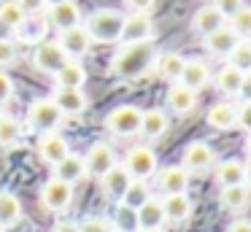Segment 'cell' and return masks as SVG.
Wrapping results in <instances>:
<instances>
[{"label": "cell", "mask_w": 251, "mask_h": 232, "mask_svg": "<svg viewBox=\"0 0 251 232\" xmlns=\"http://www.w3.org/2000/svg\"><path fill=\"white\" fill-rule=\"evenodd\" d=\"M65 62H68V57H65V52L60 49V43H57V41H44V43H38V46H35L33 65L41 70V73L54 76Z\"/></svg>", "instance_id": "10"}, {"label": "cell", "mask_w": 251, "mask_h": 232, "mask_svg": "<svg viewBox=\"0 0 251 232\" xmlns=\"http://www.w3.org/2000/svg\"><path fill=\"white\" fill-rule=\"evenodd\" d=\"M213 162H216V151L202 140H195L184 149V165L181 167L186 173H208L213 167Z\"/></svg>", "instance_id": "11"}, {"label": "cell", "mask_w": 251, "mask_h": 232, "mask_svg": "<svg viewBox=\"0 0 251 232\" xmlns=\"http://www.w3.org/2000/svg\"><path fill=\"white\" fill-rule=\"evenodd\" d=\"M243 173H246V186L251 189V159H249V162H246V165H243Z\"/></svg>", "instance_id": "50"}, {"label": "cell", "mask_w": 251, "mask_h": 232, "mask_svg": "<svg viewBox=\"0 0 251 232\" xmlns=\"http://www.w3.org/2000/svg\"><path fill=\"white\" fill-rule=\"evenodd\" d=\"M165 103H168V108L176 113V116H189V113L195 111V105H197V92L186 89L184 84L176 81V84H170Z\"/></svg>", "instance_id": "17"}, {"label": "cell", "mask_w": 251, "mask_h": 232, "mask_svg": "<svg viewBox=\"0 0 251 232\" xmlns=\"http://www.w3.org/2000/svg\"><path fill=\"white\" fill-rule=\"evenodd\" d=\"M243 5H246V0H213V8H216L224 19H229L232 14H238Z\"/></svg>", "instance_id": "40"}, {"label": "cell", "mask_w": 251, "mask_h": 232, "mask_svg": "<svg viewBox=\"0 0 251 232\" xmlns=\"http://www.w3.org/2000/svg\"><path fill=\"white\" fill-rule=\"evenodd\" d=\"M17 3H19V8L25 11V16H38V14L46 11L44 0H17Z\"/></svg>", "instance_id": "44"}, {"label": "cell", "mask_w": 251, "mask_h": 232, "mask_svg": "<svg viewBox=\"0 0 251 232\" xmlns=\"http://www.w3.org/2000/svg\"><path fill=\"white\" fill-rule=\"evenodd\" d=\"M38 200H41V208L44 210H49V213H62V210H68L73 203V186L57 181V178H49V181L41 186Z\"/></svg>", "instance_id": "5"}, {"label": "cell", "mask_w": 251, "mask_h": 232, "mask_svg": "<svg viewBox=\"0 0 251 232\" xmlns=\"http://www.w3.org/2000/svg\"><path fill=\"white\" fill-rule=\"evenodd\" d=\"M157 0H125V5L130 8V14H149L154 8Z\"/></svg>", "instance_id": "45"}, {"label": "cell", "mask_w": 251, "mask_h": 232, "mask_svg": "<svg viewBox=\"0 0 251 232\" xmlns=\"http://www.w3.org/2000/svg\"><path fill=\"white\" fill-rule=\"evenodd\" d=\"M189 25H192V32H195V35L208 38V35H213L216 30H222V27L227 25V19H224L213 5H202L200 11H195V16H192Z\"/></svg>", "instance_id": "14"}, {"label": "cell", "mask_w": 251, "mask_h": 232, "mask_svg": "<svg viewBox=\"0 0 251 232\" xmlns=\"http://www.w3.org/2000/svg\"><path fill=\"white\" fill-rule=\"evenodd\" d=\"M78 232H114V227H111V221L103 219V216H87V219L78 224Z\"/></svg>", "instance_id": "39"}, {"label": "cell", "mask_w": 251, "mask_h": 232, "mask_svg": "<svg viewBox=\"0 0 251 232\" xmlns=\"http://www.w3.org/2000/svg\"><path fill=\"white\" fill-rule=\"evenodd\" d=\"M22 219V203L14 192H0V230L19 224Z\"/></svg>", "instance_id": "28"}, {"label": "cell", "mask_w": 251, "mask_h": 232, "mask_svg": "<svg viewBox=\"0 0 251 232\" xmlns=\"http://www.w3.org/2000/svg\"><path fill=\"white\" fill-rule=\"evenodd\" d=\"M159 46L154 41L143 43H127L114 59H111V73L119 81H138L157 65Z\"/></svg>", "instance_id": "1"}, {"label": "cell", "mask_w": 251, "mask_h": 232, "mask_svg": "<svg viewBox=\"0 0 251 232\" xmlns=\"http://www.w3.org/2000/svg\"><path fill=\"white\" fill-rule=\"evenodd\" d=\"M157 183L162 194H186L189 189V173L181 165H168L157 173Z\"/></svg>", "instance_id": "15"}, {"label": "cell", "mask_w": 251, "mask_h": 232, "mask_svg": "<svg viewBox=\"0 0 251 232\" xmlns=\"http://www.w3.org/2000/svg\"><path fill=\"white\" fill-rule=\"evenodd\" d=\"M14 62H17V46H14V41H0V68H8Z\"/></svg>", "instance_id": "41"}, {"label": "cell", "mask_w": 251, "mask_h": 232, "mask_svg": "<svg viewBox=\"0 0 251 232\" xmlns=\"http://www.w3.org/2000/svg\"><path fill=\"white\" fill-rule=\"evenodd\" d=\"M51 178H57V181H62V183H71V186H76L78 181H84V178H87V170H84V156L68 154L65 159H62L60 165L54 167V176H51Z\"/></svg>", "instance_id": "21"}, {"label": "cell", "mask_w": 251, "mask_h": 232, "mask_svg": "<svg viewBox=\"0 0 251 232\" xmlns=\"http://www.w3.org/2000/svg\"><path fill=\"white\" fill-rule=\"evenodd\" d=\"M114 232H116V230H114Z\"/></svg>", "instance_id": "54"}, {"label": "cell", "mask_w": 251, "mask_h": 232, "mask_svg": "<svg viewBox=\"0 0 251 232\" xmlns=\"http://www.w3.org/2000/svg\"><path fill=\"white\" fill-rule=\"evenodd\" d=\"M208 124L213 129H232L238 127V111H235L232 103H216L208 111Z\"/></svg>", "instance_id": "29"}, {"label": "cell", "mask_w": 251, "mask_h": 232, "mask_svg": "<svg viewBox=\"0 0 251 232\" xmlns=\"http://www.w3.org/2000/svg\"><path fill=\"white\" fill-rule=\"evenodd\" d=\"M227 27L240 38V41H249L251 38V5H243L238 14H232L227 19Z\"/></svg>", "instance_id": "36"}, {"label": "cell", "mask_w": 251, "mask_h": 232, "mask_svg": "<svg viewBox=\"0 0 251 232\" xmlns=\"http://www.w3.org/2000/svg\"><path fill=\"white\" fill-rule=\"evenodd\" d=\"M122 167L130 173L132 181H146L157 173V154L149 146H135V149L127 151V159Z\"/></svg>", "instance_id": "6"}, {"label": "cell", "mask_w": 251, "mask_h": 232, "mask_svg": "<svg viewBox=\"0 0 251 232\" xmlns=\"http://www.w3.org/2000/svg\"><path fill=\"white\" fill-rule=\"evenodd\" d=\"M235 111H238V127L251 132V100H243L240 105H235Z\"/></svg>", "instance_id": "42"}, {"label": "cell", "mask_w": 251, "mask_h": 232, "mask_svg": "<svg viewBox=\"0 0 251 232\" xmlns=\"http://www.w3.org/2000/svg\"><path fill=\"white\" fill-rule=\"evenodd\" d=\"M135 213H138V227H141V230H162L165 213H162V203H159L157 197L143 203Z\"/></svg>", "instance_id": "27"}, {"label": "cell", "mask_w": 251, "mask_h": 232, "mask_svg": "<svg viewBox=\"0 0 251 232\" xmlns=\"http://www.w3.org/2000/svg\"><path fill=\"white\" fill-rule=\"evenodd\" d=\"M141 116H143V108L119 105L105 116V129L111 135H119V138H130V135L141 132Z\"/></svg>", "instance_id": "4"}, {"label": "cell", "mask_w": 251, "mask_h": 232, "mask_svg": "<svg viewBox=\"0 0 251 232\" xmlns=\"http://www.w3.org/2000/svg\"><path fill=\"white\" fill-rule=\"evenodd\" d=\"M114 165H116V154H114V149H111L108 143L98 140V143L89 146L87 156H84V170H87V176L103 178Z\"/></svg>", "instance_id": "7"}, {"label": "cell", "mask_w": 251, "mask_h": 232, "mask_svg": "<svg viewBox=\"0 0 251 232\" xmlns=\"http://www.w3.org/2000/svg\"><path fill=\"white\" fill-rule=\"evenodd\" d=\"M240 100H251V73L243 76V84H240Z\"/></svg>", "instance_id": "48"}, {"label": "cell", "mask_w": 251, "mask_h": 232, "mask_svg": "<svg viewBox=\"0 0 251 232\" xmlns=\"http://www.w3.org/2000/svg\"><path fill=\"white\" fill-rule=\"evenodd\" d=\"M216 183H219V189L243 186V183H246L243 162H238V159H224L222 165L216 167Z\"/></svg>", "instance_id": "26"}, {"label": "cell", "mask_w": 251, "mask_h": 232, "mask_svg": "<svg viewBox=\"0 0 251 232\" xmlns=\"http://www.w3.org/2000/svg\"><path fill=\"white\" fill-rule=\"evenodd\" d=\"M251 203V189L246 186H227L219 192V205H222L224 210H229V213H240V210H246Z\"/></svg>", "instance_id": "23"}, {"label": "cell", "mask_w": 251, "mask_h": 232, "mask_svg": "<svg viewBox=\"0 0 251 232\" xmlns=\"http://www.w3.org/2000/svg\"><path fill=\"white\" fill-rule=\"evenodd\" d=\"M51 232H78V224L76 221H57L51 227Z\"/></svg>", "instance_id": "47"}, {"label": "cell", "mask_w": 251, "mask_h": 232, "mask_svg": "<svg viewBox=\"0 0 251 232\" xmlns=\"http://www.w3.org/2000/svg\"><path fill=\"white\" fill-rule=\"evenodd\" d=\"M25 19H27V16H25V11L19 8L17 0H3V3H0V22H3L11 32L17 30Z\"/></svg>", "instance_id": "37"}, {"label": "cell", "mask_w": 251, "mask_h": 232, "mask_svg": "<svg viewBox=\"0 0 251 232\" xmlns=\"http://www.w3.org/2000/svg\"><path fill=\"white\" fill-rule=\"evenodd\" d=\"M238 43H240V38L235 35L227 25H224L222 30H216L213 35L205 38V49L213 54V57H229V52H232Z\"/></svg>", "instance_id": "25"}, {"label": "cell", "mask_w": 251, "mask_h": 232, "mask_svg": "<svg viewBox=\"0 0 251 232\" xmlns=\"http://www.w3.org/2000/svg\"><path fill=\"white\" fill-rule=\"evenodd\" d=\"M114 227L116 232H138L141 227H138V213L132 208H127V205H116V213H114Z\"/></svg>", "instance_id": "38"}, {"label": "cell", "mask_w": 251, "mask_h": 232, "mask_svg": "<svg viewBox=\"0 0 251 232\" xmlns=\"http://www.w3.org/2000/svg\"><path fill=\"white\" fill-rule=\"evenodd\" d=\"M89 41L98 43H116L122 41V30H125V14L116 8H100L84 25Z\"/></svg>", "instance_id": "2"}, {"label": "cell", "mask_w": 251, "mask_h": 232, "mask_svg": "<svg viewBox=\"0 0 251 232\" xmlns=\"http://www.w3.org/2000/svg\"><path fill=\"white\" fill-rule=\"evenodd\" d=\"M246 154H249V159H251V132H249V138H246Z\"/></svg>", "instance_id": "52"}, {"label": "cell", "mask_w": 251, "mask_h": 232, "mask_svg": "<svg viewBox=\"0 0 251 232\" xmlns=\"http://www.w3.org/2000/svg\"><path fill=\"white\" fill-rule=\"evenodd\" d=\"M62 119L65 116L60 113V108L54 105L51 97H41V100H35L33 105H30V111H27L30 129H35V132H41V135L54 132V129L62 124Z\"/></svg>", "instance_id": "3"}, {"label": "cell", "mask_w": 251, "mask_h": 232, "mask_svg": "<svg viewBox=\"0 0 251 232\" xmlns=\"http://www.w3.org/2000/svg\"><path fill=\"white\" fill-rule=\"evenodd\" d=\"M208 81H211V68H208L205 59H186L178 84H184L186 89L197 92V89H205Z\"/></svg>", "instance_id": "16"}, {"label": "cell", "mask_w": 251, "mask_h": 232, "mask_svg": "<svg viewBox=\"0 0 251 232\" xmlns=\"http://www.w3.org/2000/svg\"><path fill=\"white\" fill-rule=\"evenodd\" d=\"M35 151H38L41 162H46L49 167H57L68 154H71V146H68V140L62 138L60 132H46V135H41V138H38Z\"/></svg>", "instance_id": "9"}, {"label": "cell", "mask_w": 251, "mask_h": 232, "mask_svg": "<svg viewBox=\"0 0 251 232\" xmlns=\"http://www.w3.org/2000/svg\"><path fill=\"white\" fill-rule=\"evenodd\" d=\"M49 22H51V27H54L57 32L71 30V27L81 25V8H78L73 0H68V3H60V5H54V8H49L46 25H49Z\"/></svg>", "instance_id": "18"}, {"label": "cell", "mask_w": 251, "mask_h": 232, "mask_svg": "<svg viewBox=\"0 0 251 232\" xmlns=\"http://www.w3.org/2000/svg\"><path fill=\"white\" fill-rule=\"evenodd\" d=\"M149 200H151V189H149V183L146 181H132L130 186H127L125 197L119 200V205H127V208L138 210L143 203H149Z\"/></svg>", "instance_id": "33"}, {"label": "cell", "mask_w": 251, "mask_h": 232, "mask_svg": "<svg viewBox=\"0 0 251 232\" xmlns=\"http://www.w3.org/2000/svg\"><path fill=\"white\" fill-rule=\"evenodd\" d=\"M54 84H57V89H81V86L87 84V70H84L81 62L68 59V62L54 73Z\"/></svg>", "instance_id": "22"}, {"label": "cell", "mask_w": 251, "mask_h": 232, "mask_svg": "<svg viewBox=\"0 0 251 232\" xmlns=\"http://www.w3.org/2000/svg\"><path fill=\"white\" fill-rule=\"evenodd\" d=\"M184 62H186V59L181 57L178 52L159 54V57H157V73L162 76L165 81H170V84H176V81L181 78V70H184Z\"/></svg>", "instance_id": "30"}, {"label": "cell", "mask_w": 251, "mask_h": 232, "mask_svg": "<svg viewBox=\"0 0 251 232\" xmlns=\"http://www.w3.org/2000/svg\"><path fill=\"white\" fill-rule=\"evenodd\" d=\"M57 43H60V49L65 52V57L73 59V62H78L81 57H87L89 49H92V41H89L84 25H76V27H71V30H62L60 35H57Z\"/></svg>", "instance_id": "8"}, {"label": "cell", "mask_w": 251, "mask_h": 232, "mask_svg": "<svg viewBox=\"0 0 251 232\" xmlns=\"http://www.w3.org/2000/svg\"><path fill=\"white\" fill-rule=\"evenodd\" d=\"M11 97H14V81H11V76H8V73L0 70V105L8 103Z\"/></svg>", "instance_id": "43"}, {"label": "cell", "mask_w": 251, "mask_h": 232, "mask_svg": "<svg viewBox=\"0 0 251 232\" xmlns=\"http://www.w3.org/2000/svg\"><path fill=\"white\" fill-rule=\"evenodd\" d=\"M227 232H251V219H235Z\"/></svg>", "instance_id": "46"}, {"label": "cell", "mask_w": 251, "mask_h": 232, "mask_svg": "<svg viewBox=\"0 0 251 232\" xmlns=\"http://www.w3.org/2000/svg\"><path fill=\"white\" fill-rule=\"evenodd\" d=\"M227 65L235 70H240V73H251V41H240L238 46L229 52L227 57Z\"/></svg>", "instance_id": "35"}, {"label": "cell", "mask_w": 251, "mask_h": 232, "mask_svg": "<svg viewBox=\"0 0 251 232\" xmlns=\"http://www.w3.org/2000/svg\"><path fill=\"white\" fill-rule=\"evenodd\" d=\"M130 183H132V178L122 165H114L103 178H100V189H103V194L111 200V203H119V200L125 197V192H127Z\"/></svg>", "instance_id": "13"}, {"label": "cell", "mask_w": 251, "mask_h": 232, "mask_svg": "<svg viewBox=\"0 0 251 232\" xmlns=\"http://www.w3.org/2000/svg\"><path fill=\"white\" fill-rule=\"evenodd\" d=\"M138 232H162V230H138Z\"/></svg>", "instance_id": "53"}, {"label": "cell", "mask_w": 251, "mask_h": 232, "mask_svg": "<svg viewBox=\"0 0 251 232\" xmlns=\"http://www.w3.org/2000/svg\"><path fill=\"white\" fill-rule=\"evenodd\" d=\"M44 3H46V11H49V8H54V5H60V3H68V0H44Z\"/></svg>", "instance_id": "51"}, {"label": "cell", "mask_w": 251, "mask_h": 232, "mask_svg": "<svg viewBox=\"0 0 251 232\" xmlns=\"http://www.w3.org/2000/svg\"><path fill=\"white\" fill-rule=\"evenodd\" d=\"M14 35H17V41H22V43H30V46H38V43H44L46 41V22H41V19H25L22 25L14 30Z\"/></svg>", "instance_id": "31"}, {"label": "cell", "mask_w": 251, "mask_h": 232, "mask_svg": "<svg viewBox=\"0 0 251 232\" xmlns=\"http://www.w3.org/2000/svg\"><path fill=\"white\" fill-rule=\"evenodd\" d=\"M125 43H143L154 41V22L149 14H130L125 16V30H122Z\"/></svg>", "instance_id": "12"}, {"label": "cell", "mask_w": 251, "mask_h": 232, "mask_svg": "<svg viewBox=\"0 0 251 232\" xmlns=\"http://www.w3.org/2000/svg\"><path fill=\"white\" fill-rule=\"evenodd\" d=\"M159 203H162L165 221H170V224H184V221L192 216V200H189V194H165Z\"/></svg>", "instance_id": "20"}, {"label": "cell", "mask_w": 251, "mask_h": 232, "mask_svg": "<svg viewBox=\"0 0 251 232\" xmlns=\"http://www.w3.org/2000/svg\"><path fill=\"white\" fill-rule=\"evenodd\" d=\"M11 35H14V32L8 30V27L3 25V22H0V41H11Z\"/></svg>", "instance_id": "49"}, {"label": "cell", "mask_w": 251, "mask_h": 232, "mask_svg": "<svg viewBox=\"0 0 251 232\" xmlns=\"http://www.w3.org/2000/svg\"><path fill=\"white\" fill-rule=\"evenodd\" d=\"M240 84H243V73L235 68H222L216 76V89L222 95H240Z\"/></svg>", "instance_id": "34"}, {"label": "cell", "mask_w": 251, "mask_h": 232, "mask_svg": "<svg viewBox=\"0 0 251 232\" xmlns=\"http://www.w3.org/2000/svg\"><path fill=\"white\" fill-rule=\"evenodd\" d=\"M165 132H168V113L159 111V108H149V111H143V116H141V132H138V135L154 140V138H162Z\"/></svg>", "instance_id": "24"}, {"label": "cell", "mask_w": 251, "mask_h": 232, "mask_svg": "<svg viewBox=\"0 0 251 232\" xmlns=\"http://www.w3.org/2000/svg\"><path fill=\"white\" fill-rule=\"evenodd\" d=\"M22 140V124L11 113H0V149H14Z\"/></svg>", "instance_id": "32"}, {"label": "cell", "mask_w": 251, "mask_h": 232, "mask_svg": "<svg viewBox=\"0 0 251 232\" xmlns=\"http://www.w3.org/2000/svg\"><path fill=\"white\" fill-rule=\"evenodd\" d=\"M51 100H54V105L60 108L62 116H81V113L87 111V105H89L87 95H84L81 89H57Z\"/></svg>", "instance_id": "19"}]
</instances>
